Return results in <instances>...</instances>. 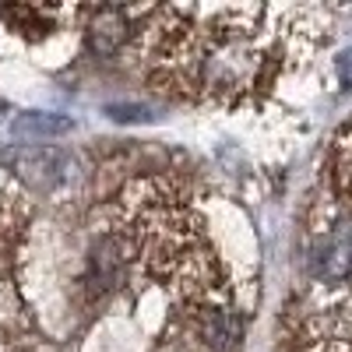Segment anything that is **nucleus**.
Listing matches in <instances>:
<instances>
[{
	"label": "nucleus",
	"instance_id": "f257e3e1",
	"mask_svg": "<svg viewBox=\"0 0 352 352\" xmlns=\"http://www.w3.org/2000/svg\"><path fill=\"white\" fill-rule=\"evenodd\" d=\"M310 272L320 282H345L352 278V222L331 229L310 254Z\"/></svg>",
	"mask_w": 352,
	"mask_h": 352
},
{
	"label": "nucleus",
	"instance_id": "423d86ee",
	"mask_svg": "<svg viewBox=\"0 0 352 352\" xmlns=\"http://www.w3.org/2000/svg\"><path fill=\"white\" fill-rule=\"evenodd\" d=\"M109 116H113V120H120V124H148V120H155V116H152V109H144V106H109L106 109Z\"/></svg>",
	"mask_w": 352,
	"mask_h": 352
},
{
	"label": "nucleus",
	"instance_id": "f03ea898",
	"mask_svg": "<svg viewBox=\"0 0 352 352\" xmlns=\"http://www.w3.org/2000/svg\"><path fill=\"white\" fill-rule=\"evenodd\" d=\"M14 169H18V176L28 187L50 190V187H56L64 180L67 155L60 148H53V144H46V148H25V152L14 155Z\"/></svg>",
	"mask_w": 352,
	"mask_h": 352
},
{
	"label": "nucleus",
	"instance_id": "39448f33",
	"mask_svg": "<svg viewBox=\"0 0 352 352\" xmlns=\"http://www.w3.org/2000/svg\"><path fill=\"white\" fill-rule=\"evenodd\" d=\"M331 166H335V184L345 197H352V120L338 131L335 138V155H331Z\"/></svg>",
	"mask_w": 352,
	"mask_h": 352
},
{
	"label": "nucleus",
	"instance_id": "20e7f679",
	"mask_svg": "<svg viewBox=\"0 0 352 352\" xmlns=\"http://www.w3.org/2000/svg\"><path fill=\"white\" fill-rule=\"evenodd\" d=\"M127 39V21H124V11L120 8H102L99 18L88 28V43H92L96 53H113Z\"/></svg>",
	"mask_w": 352,
	"mask_h": 352
},
{
	"label": "nucleus",
	"instance_id": "7ed1b4c3",
	"mask_svg": "<svg viewBox=\"0 0 352 352\" xmlns=\"http://www.w3.org/2000/svg\"><path fill=\"white\" fill-rule=\"evenodd\" d=\"M71 127L74 124L67 120V116H60V113H21V116H14V124H11V131L18 138H25V141H56Z\"/></svg>",
	"mask_w": 352,
	"mask_h": 352
}]
</instances>
